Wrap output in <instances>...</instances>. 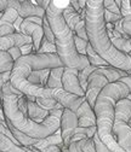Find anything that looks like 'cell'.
<instances>
[{"instance_id": "cell-51", "label": "cell", "mask_w": 131, "mask_h": 152, "mask_svg": "<svg viewBox=\"0 0 131 152\" xmlns=\"http://www.w3.org/2000/svg\"><path fill=\"white\" fill-rule=\"evenodd\" d=\"M129 54H130V56H131V52H130V53H129Z\"/></svg>"}, {"instance_id": "cell-14", "label": "cell", "mask_w": 131, "mask_h": 152, "mask_svg": "<svg viewBox=\"0 0 131 152\" xmlns=\"http://www.w3.org/2000/svg\"><path fill=\"white\" fill-rule=\"evenodd\" d=\"M131 116V99L130 98H121L115 104L114 111V120L125 121L129 123Z\"/></svg>"}, {"instance_id": "cell-12", "label": "cell", "mask_w": 131, "mask_h": 152, "mask_svg": "<svg viewBox=\"0 0 131 152\" xmlns=\"http://www.w3.org/2000/svg\"><path fill=\"white\" fill-rule=\"evenodd\" d=\"M26 44H33L30 36L22 33H13L0 37V51H7L11 47H21Z\"/></svg>"}, {"instance_id": "cell-29", "label": "cell", "mask_w": 131, "mask_h": 152, "mask_svg": "<svg viewBox=\"0 0 131 152\" xmlns=\"http://www.w3.org/2000/svg\"><path fill=\"white\" fill-rule=\"evenodd\" d=\"M38 53H56V45L47 41L45 37H43L40 47L38 50Z\"/></svg>"}, {"instance_id": "cell-35", "label": "cell", "mask_w": 131, "mask_h": 152, "mask_svg": "<svg viewBox=\"0 0 131 152\" xmlns=\"http://www.w3.org/2000/svg\"><path fill=\"white\" fill-rule=\"evenodd\" d=\"M13 33H17L13 24H10V23H0V37L1 36H5V35H10V34H13Z\"/></svg>"}, {"instance_id": "cell-46", "label": "cell", "mask_w": 131, "mask_h": 152, "mask_svg": "<svg viewBox=\"0 0 131 152\" xmlns=\"http://www.w3.org/2000/svg\"><path fill=\"white\" fill-rule=\"evenodd\" d=\"M114 152H126V151H125L124 148H121L120 146H118V147H117V148L114 150Z\"/></svg>"}, {"instance_id": "cell-36", "label": "cell", "mask_w": 131, "mask_h": 152, "mask_svg": "<svg viewBox=\"0 0 131 152\" xmlns=\"http://www.w3.org/2000/svg\"><path fill=\"white\" fill-rule=\"evenodd\" d=\"M119 9H120V15L123 17L131 15V1L130 0H121Z\"/></svg>"}, {"instance_id": "cell-10", "label": "cell", "mask_w": 131, "mask_h": 152, "mask_svg": "<svg viewBox=\"0 0 131 152\" xmlns=\"http://www.w3.org/2000/svg\"><path fill=\"white\" fill-rule=\"evenodd\" d=\"M113 137L118 145L126 152H131V128L127 122L114 120L113 123Z\"/></svg>"}, {"instance_id": "cell-27", "label": "cell", "mask_w": 131, "mask_h": 152, "mask_svg": "<svg viewBox=\"0 0 131 152\" xmlns=\"http://www.w3.org/2000/svg\"><path fill=\"white\" fill-rule=\"evenodd\" d=\"M41 27H43V31H44V37H45L47 41L55 44V35H53V33H52V30H51V28H50L49 22H47L46 13H45V16L43 17V24H41Z\"/></svg>"}, {"instance_id": "cell-18", "label": "cell", "mask_w": 131, "mask_h": 152, "mask_svg": "<svg viewBox=\"0 0 131 152\" xmlns=\"http://www.w3.org/2000/svg\"><path fill=\"white\" fill-rule=\"evenodd\" d=\"M50 145H57L60 146L61 151L63 148V140H62V137H61V130H56L55 133H52L51 135L44 138V139H40L38 140L35 145H33L34 147L36 148H43V147H46V146H50Z\"/></svg>"}, {"instance_id": "cell-9", "label": "cell", "mask_w": 131, "mask_h": 152, "mask_svg": "<svg viewBox=\"0 0 131 152\" xmlns=\"http://www.w3.org/2000/svg\"><path fill=\"white\" fill-rule=\"evenodd\" d=\"M78 69L74 68H66L63 70V75H62V88L69 93L77 94L79 97H84L85 96V91L83 89L79 79H78Z\"/></svg>"}, {"instance_id": "cell-30", "label": "cell", "mask_w": 131, "mask_h": 152, "mask_svg": "<svg viewBox=\"0 0 131 152\" xmlns=\"http://www.w3.org/2000/svg\"><path fill=\"white\" fill-rule=\"evenodd\" d=\"M79 145H80L81 152H96L92 138H85L79 140Z\"/></svg>"}, {"instance_id": "cell-52", "label": "cell", "mask_w": 131, "mask_h": 152, "mask_svg": "<svg viewBox=\"0 0 131 152\" xmlns=\"http://www.w3.org/2000/svg\"><path fill=\"white\" fill-rule=\"evenodd\" d=\"M0 152H1V151H0Z\"/></svg>"}, {"instance_id": "cell-40", "label": "cell", "mask_w": 131, "mask_h": 152, "mask_svg": "<svg viewBox=\"0 0 131 152\" xmlns=\"http://www.w3.org/2000/svg\"><path fill=\"white\" fill-rule=\"evenodd\" d=\"M7 52L11 54L13 61H17L18 58H21V57H22V52H21L20 47H11L10 50H7Z\"/></svg>"}, {"instance_id": "cell-17", "label": "cell", "mask_w": 131, "mask_h": 152, "mask_svg": "<svg viewBox=\"0 0 131 152\" xmlns=\"http://www.w3.org/2000/svg\"><path fill=\"white\" fill-rule=\"evenodd\" d=\"M49 116V111L40 107L36 102H29L28 100V117L38 123H41L46 117Z\"/></svg>"}, {"instance_id": "cell-22", "label": "cell", "mask_w": 131, "mask_h": 152, "mask_svg": "<svg viewBox=\"0 0 131 152\" xmlns=\"http://www.w3.org/2000/svg\"><path fill=\"white\" fill-rule=\"evenodd\" d=\"M96 70L100 71L101 74H103V75L106 76L109 83L117 82V81H119V79H120V74H119V71H118V68H114V66H112V65L97 66Z\"/></svg>"}, {"instance_id": "cell-43", "label": "cell", "mask_w": 131, "mask_h": 152, "mask_svg": "<svg viewBox=\"0 0 131 152\" xmlns=\"http://www.w3.org/2000/svg\"><path fill=\"white\" fill-rule=\"evenodd\" d=\"M23 20H24V18H22L21 16H18V17H17V20H16L15 23H13V27H15V29H16L17 33H20V27H21V23H22Z\"/></svg>"}, {"instance_id": "cell-41", "label": "cell", "mask_w": 131, "mask_h": 152, "mask_svg": "<svg viewBox=\"0 0 131 152\" xmlns=\"http://www.w3.org/2000/svg\"><path fill=\"white\" fill-rule=\"evenodd\" d=\"M39 150H40V152H62L60 146H57V145H50V146H46V147H43Z\"/></svg>"}, {"instance_id": "cell-45", "label": "cell", "mask_w": 131, "mask_h": 152, "mask_svg": "<svg viewBox=\"0 0 131 152\" xmlns=\"http://www.w3.org/2000/svg\"><path fill=\"white\" fill-rule=\"evenodd\" d=\"M0 123L6 124V118H5V113H4L3 106H0Z\"/></svg>"}, {"instance_id": "cell-49", "label": "cell", "mask_w": 131, "mask_h": 152, "mask_svg": "<svg viewBox=\"0 0 131 152\" xmlns=\"http://www.w3.org/2000/svg\"><path fill=\"white\" fill-rule=\"evenodd\" d=\"M129 126H130V128H131V123H129Z\"/></svg>"}, {"instance_id": "cell-33", "label": "cell", "mask_w": 131, "mask_h": 152, "mask_svg": "<svg viewBox=\"0 0 131 152\" xmlns=\"http://www.w3.org/2000/svg\"><path fill=\"white\" fill-rule=\"evenodd\" d=\"M121 18H123V16L119 15V13H114V12H110V11L104 10V21H106V23L114 24L115 22L120 21Z\"/></svg>"}, {"instance_id": "cell-23", "label": "cell", "mask_w": 131, "mask_h": 152, "mask_svg": "<svg viewBox=\"0 0 131 152\" xmlns=\"http://www.w3.org/2000/svg\"><path fill=\"white\" fill-rule=\"evenodd\" d=\"M110 41L115 46V48L119 50L120 52L126 53V54L131 52V37H124V36L113 37V39H110Z\"/></svg>"}, {"instance_id": "cell-3", "label": "cell", "mask_w": 131, "mask_h": 152, "mask_svg": "<svg viewBox=\"0 0 131 152\" xmlns=\"http://www.w3.org/2000/svg\"><path fill=\"white\" fill-rule=\"evenodd\" d=\"M21 96H17L11 91L10 81L3 86L1 93H0V102H1L6 122H10L15 128L21 130L24 134L39 140L51 135L52 133L60 129L63 109H55L49 111V116L41 123H38L26 118V116L18 110L17 100Z\"/></svg>"}, {"instance_id": "cell-37", "label": "cell", "mask_w": 131, "mask_h": 152, "mask_svg": "<svg viewBox=\"0 0 131 152\" xmlns=\"http://www.w3.org/2000/svg\"><path fill=\"white\" fill-rule=\"evenodd\" d=\"M121 26H123V29L125 31V34L131 37V15L129 16H125L121 18Z\"/></svg>"}, {"instance_id": "cell-19", "label": "cell", "mask_w": 131, "mask_h": 152, "mask_svg": "<svg viewBox=\"0 0 131 152\" xmlns=\"http://www.w3.org/2000/svg\"><path fill=\"white\" fill-rule=\"evenodd\" d=\"M6 123H7V128L10 129L12 135L15 137V139L18 141V144H20L21 146H32V145H35L36 142H38L39 139H35V138H32V137L24 134V133H22L21 130L15 128L10 122H6Z\"/></svg>"}, {"instance_id": "cell-8", "label": "cell", "mask_w": 131, "mask_h": 152, "mask_svg": "<svg viewBox=\"0 0 131 152\" xmlns=\"http://www.w3.org/2000/svg\"><path fill=\"white\" fill-rule=\"evenodd\" d=\"M52 98H55L64 109H68V110L73 111L74 113L78 111L81 103L84 100H86L85 96L79 97V96H77V94H73V93H69V92L64 91L63 88L52 89Z\"/></svg>"}, {"instance_id": "cell-26", "label": "cell", "mask_w": 131, "mask_h": 152, "mask_svg": "<svg viewBox=\"0 0 131 152\" xmlns=\"http://www.w3.org/2000/svg\"><path fill=\"white\" fill-rule=\"evenodd\" d=\"M95 69H96V66L87 65V66H85L84 69L79 70V72H78V79H79V82H80V85H81V87H83L84 91L86 89V86H87L89 76H90L93 71H95Z\"/></svg>"}, {"instance_id": "cell-34", "label": "cell", "mask_w": 131, "mask_h": 152, "mask_svg": "<svg viewBox=\"0 0 131 152\" xmlns=\"http://www.w3.org/2000/svg\"><path fill=\"white\" fill-rule=\"evenodd\" d=\"M103 6H104V10H107V11L120 15V9H119L118 4L115 3V0H103Z\"/></svg>"}, {"instance_id": "cell-13", "label": "cell", "mask_w": 131, "mask_h": 152, "mask_svg": "<svg viewBox=\"0 0 131 152\" xmlns=\"http://www.w3.org/2000/svg\"><path fill=\"white\" fill-rule=\"evenodd\" d=\"M75 115L78 117V127H91L96 126V116L93 109L89 105L86 100L81 103L79 106L78 111L75 112Z\"/></svg>"}, {"instance_id": "cell-16", "label": "cell", "mask_w": 131, "mask_h": 152, "mask_svg": "<svg viewBox=\"0 0 131 152\" xmlns=\"http://www.w3.org/2000/svg\"><path fill=\"white\" fill-rule=\"evenodd\" d=\"M51 69H41V70H34L28 76V82L30 85L38 86L41 88H47V80H49V74Z\"/></svg>"}, {"instance_id": "cell-20", "label": "cell", "mask_w": 131, "mask_h": 152, "mask_svg": "<svg viewBox=\"0 0 131 152\" xmlns=\"http://www.w3.org/2000/svg\"><path fill=\"white\" fill-rule=\"evenodd\" d=\"M64 66H57L52 68L49 74V80H47V88L56 89V88H62V75H63Z\"/></svg>"}, {"instance_id": "cell-15", "label": "cell", "mask_w": 131, "mask_h": 152, "mask_svg": "<svg viewBox=\"0 0 131 152\" xmlns=\"http://www.w3.org/2000/svg\"><path fill=\"white\" fill-rule=\"evenodd\" d=\"M18 16H21L22 18H27V17H44L45 16V10L43 7H40L38 4H34L32 1H24L21 4L20 10H18Z\"/></svg>"}, {"instance_id": "cell-31", "label": "cell", "mask_w": 131, "mask_h": 152, "mask_svg": "<svg viewBox=\"0 0 131 152\" xmlns=\"http://www.w3.org/2000/svg\"><path fill=\"white\" fill-rule=\"evenodd\" d=\"M17 106H18V110H20L23 115L26 116V118H29L28 117V99H27V94H22V96L18 98L17 100ZM30 120V118H29ZM33 121V120H32Z\"/></svg>"}, {"instance_id": "cell-39", "label": "cell", "mask_w": 131, "mask_h": 152, "mask_svg": "<svg viewBox=\"0 0 131 152\" xmlns=\"http://www.w3.org/2000/svg\"><path fill=\"white\" fill-rule=\"evenodd\" d=\"M10 75L11 71H5V72H0V93H1V88L3 86L10 81Z\"/></svg>"}, {"instance_id": "cell-53", "label": "cell", "mask_w": 131, "mask_h": 152, "mask_svg": "<svg viewBox=\"0 0 131 152\" xmlns=\"http://www.w3.org/2000/svg\"><path fill=\"white\" fill-rule=\"evenodd\" d=\"M130 1H131V0H130Z\"/></svg>"}, {"instance_id": "cell-7", "label": "cell", "mask_w": 131, "mask_h": 152, "mask_svg": "<svg viewBox=\"0 0 131 152\" xmlns=\"http://www.w3.org/2000/svg\"><path fill=\"white\" fill-rule=\"evenodd\" d=\"M63 17H64L66 23L68 24V27L70 28L74 35H78L81 39L87 40V34L85 29V20L80 16L79 12L75 11V9L70 4L63 10Z\"/></svg>"}, {"instance_id": "cell-21", "label": "cell", "mask_w": 131, "mask_h": 152, "mask_svg": "<svg viewBox=\"0 0 131 152\" xmlns=\"http://www.w3.org/2000/svg\"><path fill=\"white\" fill-rule=\"evenodd\" d=\"M86 57H87V61H89V63H90V65H93V66H107V65H109V63L106 61V59H103L102 57L92 48V46L90 45V42H89V45H87V48H86Z\"/></svg>"}, {"instance_id": "cell-32", "label": "cell", "mask_w": 131, "mask_h": 152, "mask_svg": "<svg viewBox=\"0 0 131 152\" xmlns=\"http://www.w3.org/2000/svg\"><path fill=\"white\" fill-rule=\"evenodd\" d=\"M92 139H93V145H95L96 152H112L108 148V146L100 139V137L97 135V133H95V135L92 137Z\"/></svg>"}, {"instance_id": "cell-50", "label": "cell", "mask_w": 131, "mask_h": 152, "mask_svg": "<svg viewBox=\"0 0 131 152\" xmlns=\"http://www.w3.org/2000/svg\"><path fill=\"white\" fill-rule=\"evenodd\" d=\"M0 106H1V102H0Z\"/></svg>"}, {"instance_id": "cell-6", "label": "cell", "mask_w": 131, "mask_h": 152, "mask_svg": "<svg viewBox=\"0 0 131 152\" xmlns=\"http://www.w3.org/2000/svg\"><path fill=\"white\" fill-rule=\"evenodd\" d=\"M78 127V117L73 111L68 109H63L62 116H61V124H60V130H61V137L63 140V148L62 152L68 151V146L70 144V139L74 134Z\"/></svg>"}, {"instance_id": "cell-4", "label": "cell", "mask_w": 131, "mask_h": 152, "mask_svg": "<svg viewBox=\"0 0 131 152\" xmlns=\"http://www.w3.org/2000/svg\"><path fill=\"white\" fill-rule=\"evenodd\" d=\"M129 96V87L124 82H112L101 91L93 106V112L96 116V133L112 152H114V150L119 146L112 132L114 123L115 104L119 99L127 98Z\"/></svg>"}, {"instance_id": "cell-28", "label": "cell", "mask_w": 131, "mask_h": 152, "mask_svg": "<svg viewBox=\"0 0 131 152\" xmlns=\"http://www.w3.org/2000/svg\"><path fill=\"white\" fill-rule=\"evenodd\" d=\"M74 42H75V48H77L78 53L83 54V56H86V48H87V45H89V40L81 39V37L78 36V35H74Z\"/></svg>"}, {"instance_id": "cell-42", "label": "cell", "mask_w": 131, "mask_h": 152, "mask_svg": "<svg viewBox=\"0 0 131 152\" xmlns=\"http://www.w3.org/2000/svg\"><path fill=\"white\" fill-rule=\"evenodd\" d=\"M119 81H121V82H124L127 87H129V91H130V96L127 97V98H130L131 99V76H126V77H121V79H119Z\"/></svg>"}, {"instance_id": "cell-25", "label": "cell", "mask_w": 131, "mask_h": 152, "mask_svg": "<svg viewBox=\"0 0 131 152\" xmlns=\"http://www.w3.org/2000/svg\"><path fill=\"white\" fill-rule=\"evenodd\" d=\"M15 61L7 51H0V72L11 71L13 69Z\"/></svg>"}, {"instance_id": "cell-48", "label": "cell", "mask_w": 131, "mask_h": 152, "mask_svg": "<svg viewBox=\"0 0 131 152\" xmlns=\"http://www.w3.org/2000/svg\"><path fill=\"white\" fill-rule=\"evenodd\" d=\"M129 123H131V116H130V120H129Z\"/></svg>"}, {"instance_id": "cell-5", "label": "cell", "mask_w": 131, "mask_h": 152, "mask_svg": "<svg viewBox=\"0 0 131 152\" xmlns=\"http://www.w3.org/2000/svg\"><path fill=\"white\" fill-rule=\"evenodd\" d=\"M108 83L109 82H108L106 76L103 74H101L100 71H97L96 69L89 76L87 86H86V89H85V99L92 109H93V106H95V103H96L98 94L101 93V91Z\"/></svg>"}, {"instance_id": "cell-24", "label": "cell", "mask_w": 131, "mask_h": 152, "mask_svg": "<svg viewBox=\"0 0 131 152\" xmlns=\"http://www.w3.org/2000/svg\"><path fill=\"white\" fill-rule=\"evenodd\" d=\"M35 102H36V104H38L40 107H43L46 111H51V110H55V109H64L55 98H41V97H36Z\"/></svg>"}, {"instance_id": "cell-11", "label": "cell", "mask_w": 131, "mask_h": 152, "mask_svg": "<svg viewBox=\"0 0 131 152\" xmlns=\"http://www.w3.org/2000/svg\"><path fill=\"white\" fill-rule=\"evenodd\" d=\"M20 33L26 34V35H28V36L32 37L34 51L38 53V50H39L40 44H41V40H43V37H44L43 27L40 24L29 22V21H27L26 18H24V20L22 21V23H21V27H20Z\"/></svg>"}, {"instance_id": "cell-2", "label": "cell", "mask_w": 131, "mask_h": 152, "mask_svg": "<svg viewBox=\"0 0 131 152\" xmlns=\"http://www.w3.org/2000/svg\"><path fill=\"white\" fill-rule=\"evenodd\" d=\"M69 5V0H51L45 13L50 28L55 35L56 53L66 68L81 70L90 65L87 57L79 54L74 42V34L63 17V10Z\"/></svg>"}, {"instance_id": "cell-1", "label": "cell", "mask_w": 131, "mask_h": 152, "mask_svg": "<svg viewBox=\"0 0 131 152\" xmlns=\"http://www.w3.org/2000/svg\"><path fill=\"white\" fill-rule=\"evenodd\" d=\"M85 29L87 40L109 65L123 69L131 76V56L120 52L112 44L104 21L103 0H86L85 5Z\"/></svg>"}, {"instance_id": "cell-44", "label": "cell", "mask_w": 131, "mask_h": 152, "mask_svg": "<svg viewBox=\"0 0 131 152\" xmlns=\"http://www.w3.org/2000/svg\"><path fill=\"white\" fill-rule=\"evenodd\" d=\"M35 1H36V4H38L40 7H43L44 10H46V7L50 4L51 0H35Z\"/></svg>"}, {"instance_id": "cell-38", "label": "cell", "mask_w": 131, "mask_h": 152, "mask_svg": "<svg viewBox=\"0 0 131 152\" xmlns=\"http://www.w3.org/2000/svg\"><path fill=\"white\" fill-rule=\"evenodd\" d=\"M20 48H21L22 56H27V54H35V53H36V52L34 51V46H33V44H26V45L21 46Z\"/></svg>"}, {"instance_id": "cell-47", "label": "cell", "mask_w": 131, "mask_h": 152, "mask_svg": "<svg viewBox=\"0 0 131 152\" xmlns=\"http://www.w3.org/2000/svg\"><path fill=\"white\" fill-rule=\"evenodd\" d=\"M17 1L20 3V4H22V3H24V1H32V0H17Z\"/></svg>"}]
</instances>
